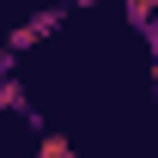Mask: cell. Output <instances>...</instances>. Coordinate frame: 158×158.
Masks as SVG:
<instances>
[{"mask_svg":"<svg viewBox=\"0 0 158 158\" xmlns=\"http://www.w3.org/2000/svg\"><path fill=\"white\" fill-rule=\"evenodd\" d=\"M0 110H12V116H24V122H37V110L24 103V91H19V79H12V73H0Z\"/></svg>","mask_w":158,"mask_h":158,"instance_id":"7a4b0ae2","label":"cell"},{"mask_svg":"<svg viewBox=\"0 0 158 158\" xmlns=\"http://www.w3.org/2000/svg\"><path fill=\"white\" fill-rule=\"evenodd\" d=\"M67 6H116V0H67Z\"/></svg>","mask_w":158,"mask_h":158,"instance_id":"8992f818","label":"cell"},{"mask_svg":"<svg viewBox=\"0 0 158 158\" xmlns=\"http://www.w3.org/2000/svg\"><path fill=\"white\" fill-rule=\"evenodd\" d=\"M122 6V19L134 24V31H146V24H152V12H158V0H116Z\"/></svg>","mask_w":158,"mask_h":158,"instance_id":"3957f363","label":"cell"},{"mask_svg":"<svg viewBox=\"0 0 158 158\" xmlns=\"http://www.w3.org/2000/svg\"><path fill=\"white\" fill-rule=\"evenodd\" d=\"M37 152H43V158H73V140H67V134H43Z\"/></svg>","mask_w":158,"mask_h":158,"instance_id":"277c9868","label":"cell"},{"mask_svg":"<svg viewBox=\"0 0 158 158\" xmlns=\"http://www.w3.org/2000/svg\"><path fill=\"white\" fill-rule=\"evenodd\" d=\"M19 67V49H0V73H12Z\"/></svg>","mask_w":158,"mask_h":158,"instance_id":"5b68a950","label":"cell"},{"mask_svg":"<svg viewBox=\"0 0 158 158\" xmlns=\"http://www.w3.org/2000/svg\"><path fill=\"white\" fill-rule=\"evenodd\" d=\"M61 24H67V6H49V12H37V19H31V24H19V31L6 37V49H19V55H24L31 43H43V37H55Z\"/></svg>","mask_w":158,"mask_h":158,"instance_id":"6da1fadb","label":"cell"}]
</instances>
